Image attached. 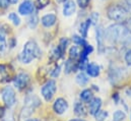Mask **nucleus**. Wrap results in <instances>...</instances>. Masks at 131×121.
<instances>
[{
	"label": "nucleus",
	"instance_id": "38",
	"mask_svg": "<svg viewBox=\"0 0 131 121\" xmlns=\"http://www.w3.org/2000/svg\"><path fill=\"white\" fill-rule=\"evenodd\" d=\"M9 4H16L18 2V0H8Z\"/></svg>",
	"mask_w": 131,
	"mask_h": 121
},
{
	"label": "nucleus",
	"instance_id": "8",
	"mask_svg": "<svg viewBox=\"0 0 131 121\" xmlns=\"http://www.w3.org/2000/svg\"><path fill=\"white\" fill-rule=\"evenodd\" d=\"M53 109L55 111V113L57 114H63L64 112L67 111L68 109V103L66 102L64 99L59 98L55 101L54 105H53Z\"/></svg>",
	"mask_w": 131,
	"mask_h": 121
},
{
	"label": "nucleus",
	"instance_id": "37",
	"mask_svg": "<svg viewBox=\"0 0 131 121\" xmlns=\"http://www.w3.org/2000/svg\"><path fill=\"white\" fill-rule=\"evenodd\" d=\"M127 29L129 30V32L131 33V18H129L127 21Z\"/></svg>",
	"mask_w": 131,
	"mask_h": 121
},
{
	"label": "nucleus",
	"instance_id": "30",
	"mask_svg": "<svg viewBox=\"0 0 131 121\" xmlns=\"http://www.w3.org/2000/svg\"><path fill=\"white\" fill-rule=\"evenodd\" d=\"M72 41H73V42H74V43H75L76 45H82V46H85V45H88L83 37L73 36V37H72Z\"/></svg>",
	"mask_w": 131,
	"mask_h": 121
},
{
	"label": "nucleus",
	"instance_id": "28",
	"mask_svg": "<svg viewBox=\"0 0 131 121\" xmlns=\"http://www.w3.org/2000/svg\"><path fill=\"white\" fill-rule=\"evenodd\" d=\"M76 69V66L74 65V63L72 62L71 59L67 60V62H65V72L66 73H69L71 71H75Z\"/></svg>",
	"mask_w": 131,
	"mask_h": 121
},
{
	"label": "nucleus",
	"instance_id": "17",
	"mask_svg": "<svg viewBox=\"0 0 131 121\" xmlns=\"http://www.w3.org/2000/svg\"><path fill=\"white\" fill-rule=\"evenodd\" d=\"M6 49H7L6 32L0 29V52H4Z\"/></svg>",
	"mask_w": 131,
	"mask_h": 121
},
{
	"label": "nucleus",
	"instance_id": "18",
	"mask_svg": "<svg viewBox=\"0 0 131 121\" xmlns=\"http://www.w3.org/2000/svg\"><path fill=\"white\" fill-rule=\"evenodd\" d=\"M34 108L32 107H29V106H24L23 110L20 111V114H19V118L20 119H28L34 112Z\"/></svg>",
	"mask_w": 131,
	"mask_h": 121
},
{
	"label": "nucleus",
	"instance_id": "10",
	"mask_svg": "<svg viewBox=\"0 0 131 121\" xmlns=\"http://www.w3.org/2000/svg\"><path fill=\"white\" fill-rule=\"evenodd\" d=\"M76 9V4L73 0H67L66 2H64L63 5V14L65 16H70L75 12Z\"/></svg>",
	"mask_w": 131,
	"mask_h": 121
},
{
	"label": "nucleus",
	"instance_id": "27",
	"mask_svg": "<svg viewBox=\"0 0 131 121\" xmlns=\"http://www.w3.org/2000/svg\"><path fill=\"white\" fill-rule=\"evenodd\" d=\"M68 44H69V40L67 38H62L60 40V43H59V46L58 47H59L60 51L62 52V54H64V52L66 51V48H67Z\"/></svg>",
	"mask_w": 131,
	"mask_h": 121
},
{
	"label": "nucleus",
	"instance_id": "23",
	"mask_svg": "<svg viewBox=\"0 0 131 121\" xmlns=\"http://www.w3.org/2000/svg\"><path fill=\"white\" fill-rule=\"evenodd\" d=\"M35 7L37 9H44L50 4V0H36L35 1Z\"/></svg>",
	"mask_w": 131,
	"mask_h": 121
},
{
	"label": "nucleus",
	"instance_id": "31",
	"mask_svg": "<svg viewBox=\"0 0 131 121\" xmlns=\"http://www.w3.org/2000/svg\"><path fill=\"white\" fill-rule=\"evenodd\" d=\"M90 2H91V0H77V5H78L80 8L85 9V8L89 6Z\"/></svg>",
	"mask_w": 131,
	"mask_h": 121
},
{
	"label": "nucleus",
	"instance_id": "3",
	"mask_svg": "<svg viewBox=\"0 0 131 121\" xmlns=\"http://www.w3.org/2000/svg\"><path fill=\"white\" fill-rule=\"evenodd\" d=\"M108 16L110 19L118 23L125 22L128 16V11L125 7L119 5V4H112L108 7Z\"/></svg>",
	"mask_w": 131,
	"mask_h": 121
},
{
	"label": "nucleus",
	"instance_id": "34",
	"mask_svg": "<svg viewBox=\"0 0 131 121\" xmlns=\"http://www.w3.org/2000/svg\"><path fill=\"white\" fill-rule=\"evenodd\" d=\"M125 60L129 65H131V50L127 51V53L125 54Z\"/></svg>",
	"mask_w": 131,
	"mask_h": 121
},
{
	"label": "nucleus",
	"instance_id": "5",
	"mask_svg": "<svg viewBox=\"0 0 131 121\" xmlns=\"http://www.w3.org/2000/svg\"><path fill=\"white\" fill-rule=\"evenodd\" d=\"M2 99H3V102L5 103V105L8 108L12 107L16 102V97H15L14 90L11 87H6L2 92Z\"/></svg>",
	"mask_w": 131,
	"mask_h": 121
},
{
	"label": "nucleus",
	"instance_id": "41",
	"mask_svg": "<svg viewBox=\"0 0 131 121\" xmlns=\"http://www.w3.org/2000/svg\"><path fill=\"white\" fill-rule=\"evenodd\" d=\"M66 1H67V0H57V2H59V3H64Z\"/></svg>",
	"mask_w": 131,
	"mask_h": 121
},
{
	"label": "nucleus",
	"instance_id": "40",
	"mask_svg": "<svg viewBox=\"0 0 131 121\" xmlns=\"http://www.w3.org/2000/svg\"><path fill=\"white\" fill-rule=\"evenodd\" d=\"M126 94H127L129 97H131V88H130V89H128V90L126 91Z\"/></svg>",
	"mask_w": 131,
	"mask_h": 121
},
{
	"label": "nucleus",
	"instance_id": "43",
	"mask_svg": "<svg viewBox=\"0 0 131 121\" xmlns=\"http://www.w3.org/2000/svg\"><path fill=\"white\" fill-rule=\"evenodd\" d=\"M27 121H39L38 119H29V120H27Z\"/></svg>",
	"mask_w": 131,
	"mask_h": 121
},
{
	"label": "nucleus",
	"instance_id": "14",
	"mask_svg": "<svg viewBox=\"0 0 131 121\" xmlns=\"http://www.w3.org/2000/svg\"><path fill=\"white\" fill-rule=\"evenodd\" d=\"M10 73H9V68L7 65L0 64V83H5L9 79Z\"/></svg>",
	"mask_w": 131,
	"mask_h": 121
},
{
	"label": "nucleus",
	"instance_id": "16",
	"mask_svg": "<svg viewBox=\"0 0 131 121\" xmlns=\"http://www.w3.org/2000/svg\"><path fill=\"white\" fill-rule=\"evenodd\" d=\"M91 25H92V21H91V18H88L85 22H83V23L80 24L79 33H80L81 37L86 38V36H88V31H89V29H90Z\"/></svg>",
	"mask_w": 131,
	"mask_h": 121
},
{
	"label": "nucleus",
	"instance_id": "19",
	"mask_svg": "<svg viewBox=\"0 0 131 121\" xmlns=\"http://www.w3.org/2000/svg\"><path fill=\"white\" fill-rule=\"evenodd\" d=\"M78 57H80V50L77 46H72L69 50V59L76 60Z\"/></svg>",
	"mask_w": 131,
	"mask_h": 121
},
{
	"label": "nucleus",
	"instance_id": "9",
	"mask_svg": "<svg viewBox=\"0 0 131 121\" xmlns=\"http://www.w3.org/2000/svg\"><path fill=\"white\" fill-rule=\"evenodd\" d=\"M41 22H42V25H43L45 28H51V27H53V26L56 24V22H57V16H56L55 14H53V13H49V14L44 15V16L42 17Z\"/></svg>",
	"mask_w": 131,
	"mask_h": 121
},
{
	"label": "nucleus",
	"instance_id": "26",
	"mask_svg": "<svg viewBox=\"0 0 131 121\" xmlns=\"http://www.w3.org/2000/svg\"><path fill=\"white\" fill-rule=\"evenodd\" d=\"M125 118H126L125 113L122 112V111H120V110L116 111L114 113V115H113V121H123Z\"/></svg>",
	"mask_w": 131,
	"mask_h": 121
},
{
	"label": "nucleus",
	"instance_id": "4",
	"mask_svg": "<svg viewBox=\"0 0 131 121\" xmlns=\"http://www.w3.org/2000/svg\"><path fill=\"white\" fill-rule=\"evenodd\" d=\"M56 90H57L56 83L54 80H49L42 88V96L46 101H51L56 93Z\"/></svg>",
	"mask_w": 131,
	"mask_h": 121
},
{
	"label": "nucleus",
	"instance_id": "13",
	"mask_svg": "<svg viewBox=\"0 0 131 121\" xmlns=\"http://www.w3.org/2000/svg\"><path fill=\"white\" fill-rule=\"evenodd\" d=\"M40 104H41L40 99L35 95H30L25 99V106L32 107L34 109L37 108L38 106H40Z\"/></svg>",
	"mask_w": 131,
	"mask_h": 121
},
{
	"label": "nucleus",
	"instance_id": "2",
	"mask_svg": "<svg viewBox=\"0 0 131 121\" xmlns=\"http://www.w3.org/2000/svg\"><path fill=\"white\" fill-rule=\"evenodd\" d=\"M40 56H41V50L38 44L35 41H29L25 44L23 52L19 55V59L23 63L29 64L35 58H38Z\"/></svg>",
	"mask_w": 131,
	"mask_h": 121
},
{
	"label": "nucleus",
	"instance_id": "24",
	"mask_svg": "<svg viewBox=\"0 0 131 121\" xmlns=\"http://www.w3.org/2000/svg\"><path fill=\"white\" fill-rule=\"evenodd\" d=\"M80 99L83 102H90L93 99V93H92V91H90V90L82 91L81 94H80Z\"/></svg>",
	"mask_w": 131,
	"mask_h": 121
},
{
	"label": "nucleus",
	"instance_id": "29",
	"mask_svg": "<svg viewBox=\"0 0 131 121\" xmlns=\"http://www.w3.org/2000/svg\"><path fill=\"white\" fill-rule=\"evenodd\" d=\"M95 116H96V120L97 121H104L106 118H107V116H108V113L106 112V111H103V110H99L98 112L95 114Z\"/></svg>",
	"mask_w": 131,
	"mask_h": 121
},
{
	"label": "nucleus",
	"instance_id": "11",
	"mask_svg": "<svg viewBox=\"0 0 131 121\" xmlns=\"http://www.w3.org/2000/svg\"><path fill=\"white\" fill-rule=\"evenodd\" d=\"M102 106V100L100 98H93L90 101V105H89V112L92 115H95L99 110L101 109Z\"/></svg>",
	"mask_w": 131,
	"mask_h": 121
},
{
	"label": "nucleus",
	"instance_id": "15",
	"mask_svg": "<svg viewBox=\"0 0 131 121\" xmlns=\"http://www.w3.org/2000/svg\"><path fill=\"white\" fill-rule=\"evenodd\" d=\"M86 73L90 75V76H93V77H96L100 74V67L99 65H97L96 63H90L86 65Z\"/></svg>",
	"mask_w": 131,
	"mask_h": 121
},
{
	"label": "nucleus",
	"instance_id": "39",
	"mask_svg": "<svg viewBox=\"0 0 131 121\" xmlns=\"http://www.w3.org/2000/svg\"><path fill=\"white\" fill-rule=\"evenodd\" d=\"M126 1V3H127V5H128V8L131 10V0H125Z\"/></svg>",
	"mask_w": 131,
	"mask_h": 121
},
{
	"label": "nucleus",
	"instance_id": "35",
	"mask_svg": "<svg viewBox=\"0 0 131 121\" xmlns=\"http://www.w3.org/2000/svg\"><path fill=\"white\" fill-rule=\"evenodd\" d=\"M3 121H15V119L13 118V116L9 115V116H7L5 119H3Z\"/></svg>",
	"mask_w": 131,
	"mask_h": 121
},
{
	"label": "nucleus",
	"instance_id": "7",
	"mask_svg": "<svg viewBox=\"0 0 131 121\" xmlns=\"http://www.w3.org/2000/svg\"><path fill=\"white\" fill-rule=\"evenodd\" d=\"M35 11V4L31 0H24L18 6V13L21 15H31Z\"/></svg>",
	"mask_w": 131,
	"mask_h": 121
},
{
	"label": "nucleus",
	"instance_id": "36",
	"mask_svg": "<svg viewBox=\"0 0 131 121\" xmlns=\"http://www.w3.org/2000/svg\"><path fill=\"white\" fill-rule=\"evenodd\" d=\"M4 113H5V109L3 107H0V118L4 116Z\"/></svg>",
	"mask_w": 131,
	"mask_h": 121
},
{
	"label": "nucleus",
	"instance_id": "6",
	"mask_svg": "<svg viewBox=\"0 0 131 121\" xmlns=\"http://www.w3.org/2000/svg\"><path fill=\"white\" fill-rule=\"evenodd\" d=\"M30 83V75L26 72H20L18 73L14 79H13V85L16 89L18 90H24L27 88V86Z\"/></svg>",
	"mask_w": 131,
	"mask_h": 121
},
{
	"label": "nucleus",
	"instance_id": "20",
	"mask_svg": "<svg viewBox=\"0 0 131 121\" xmlns=\"http://www.w3.org/2000/svg\"><path fill=\"white\" fill-rule=\"evenodd\" d=\"M39 24V16L37 13H32L28 19V26L31 29H35Z\"/></svg>",
	"mask_w": 131,
	"mask_h": 121
},
{
	"label": "nucleus",
	"instance_id": "21",
	"mask_svg": "<svg viewBox=\"0 0 131 121\" xmlns=\"http://www.w3.org/2000/svg\"><path fill=\"white\" fill-rule=\"evenodd\" d=\"M74 111H75V114L77 116H80V117H83L86 115V112H85V108L83 107V105L81 103H76L75 104V108H74Z\"/></svg>",
	"mask_w": 131,
	"mask_h": 121
},
{
	"label": "nucleus",
	"instance_id": "33",
	"mask_svg": "<svg viewBox=\"0 0 131 121\" xmlns=\"http://www.w3.org/2000/svg\"><path fill=\"white\" fill-rule=\"evenodd\" d=\"M90 18H91V21H92V24H96L99 19V14L97 12H94Z\"/></svg>",
	"mask_w": 131,
	"mask_h": 121
},
{
	"label": "nucleus",
	"instance_id": "25",
	"mask_svg": "<svg viewBox=\"0 0 131 121\" xmlns=\"http://www.w3.org/2000/svg\"><path fill=\"white\" fill-rule=\"evenodd\" d=\"M8 19L11 21L12 24H13L14 26H16V27H18V26L20 25V18H19V16H18L15 12H10V13L8 14Z\"/></svg>",
	"mask_w": 131,
	"mask_h": 121
},
{
	"label": "nucleus",
	"instance_id": "1",
	"mask_svg": "<svg viewBox=\"0 0 131 121\" xmlns=\"http://www.w3.org/2000/svg\"><path fill=\"white\" fill-rule=\"evenodd\" d=\"M105 39L110 43H125L131 40V33L126 26L114 24L105 31Z\"/></svg>",
	"mask_w": 131,
	"mask_h": 121
},
{
	"label": "nucleus",
	"instance_id": "42",
	"mask_svg": "<svg viewBox=\"0 0 131 121\" xmlns=\"http://www.w3.org/2000/svg\"><path fill=\"white\" fill-rule=\"evenodd\" d=\"M70 121H84V120H82V119H72V120Z\"/></svg>",
	"mask_w": 131,
	"mask_h": 121
},
{
	"label": "nucleus",
	"instance_id": "22",
	"mask_svg": "<svg viewBox=\"0 0 131 121\" xmlns=\"http://www.w3.org/2000/svg\"><path fill=\"white\" fill-rule=\"evenodd\" d=\"M88 82H89V78H88V76L83 72H80V73L77 74V76H76V83L79 86H84V85L88 84Z\"/></svg>",
	"mask_w": 131,
	"mask_h": 121
},
{
	"label": "nucleus",
	"instance_id": "32",
	"mask_svg": "<svg viewBox=\"0 0 131 121\" xmlns=\"http://www.w3.org/2000/svg\"><path fill=\"white\" fill-rule=\"evenodd\" d=\"M9 7L8 0H0V9H7Z\"/></svg>",
	"mask_w": 131,
	"mask_h": 121
},
{
	"label": "nucleus",
	"instance_id": "12",
	"mask_svg": "<svg viewBox=\"0 0 131 121\" xmlns=\"http://www.w3.org/2000/svg\"><path fill=\"white\" fill-rule=\"evenodd\" d=\"M97 43H98V46H99V49L100 51L102 52L103 51V48H104V44H105V31L103 29L102 26H99L97 27Z\"/></svg>",
	"mask_w": 131,
	"mask_h": 121
}]
</instances>
